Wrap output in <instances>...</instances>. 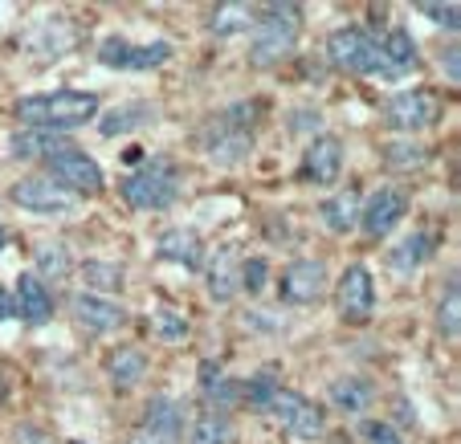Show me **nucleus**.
I'll list each match as a JSON object with an SVG mask.
<instances>
[{
  "label": "nucleus",
  "mask_w": 461,
  "mask_h": 444,
  "mask_svg": "<svg viewBox=\"0 0 461 444\" xmlns=\"http://www.w3.org/2000/svg\"><path fill=\"white\" fill-rule=\"evenodd\" d=\"M98 94L90 90H53V94H33L17 102V119L29 131H74L82 122H95Z\"/></svg>",
  "instance_id": "f257e3e1"
},
{
  "label": "nucleus",
  "mask_w": 461,
  "mask_h": 444,
  "mask_svg": "<svg viewBox=\"0 0 461 444\" xmlns=\"http://www.w3.org/2000/svg\"><path fill=\"white\" fill-rule=\"evenodd\" d=\"M261 114L258 102H241V106H229L225 114L204 127L201 143L209 151L212 164H241L245 155L253 151V119Z\"/></svg>",
  "instance_id": "f03ea898"
},
{
  "label": "nucleus",
  "mask_w": 461,
  "mask_h": 444,
  "mask_svg": "<svg viewBox=\"0 0 461 444\" xmlns=\"http://www.w3.org/2000/svg\"><path fill=\"white\" fill-rule=\"evenodd\" d=\"M122 200L140 212H164L180 196V172L172 159H148L119 183Z\"/></svg>",
  "instance_id": "7ed1b4c3"
},
{
  "label": "nucleus",
  "mask_w": 461,
  "mask_h": 444,
  "mask_svg": "<svg viewBox=\"0 0 461 444\" xmlns=\"http://www.w3.org/2000/svg\"><path fill=\"white\" fill-rule=\"evenodd\" d=\"M298 21H303V9L298 4H266L258 9V37H253L249 61L253 66H274V61L290 58L298 45Z\"/></svg>",
  "instance_id": "20e7f679"
},
{
  "label": "nucleus",
  "mask_w": 461,
  "mask_h": 444,
  "mask_svg": "<svg viewBox=\"0 0 461 444\" xmlns=\"http://www.w3.org/2000/svg\"><path fill=\"white\" fill-rule=\"evenodd\" d=\"M327 58H331L335 70L348 74H384V58H380V37L367 33L359 25L335 29L327 37Z\"/></svg>",
  "instance_id": "39448f33"
},
{
  "label": "nucleus",
  "mask_w": 461,
  "mask_h": 444,
  "mask_svg": "<svg viewBox=\"0 0 461 444\" xmlns=\"http://www.w3.org/2000/svg\"><path fill=\"white\" fill-rule=\"evenodd\" d=\"M266 412H270L290 436H298V440H319L322 428H327V416H322L319 404L298 395V392H290V387H278L274 400L266 404Z\"/></svg>",
  "instance_id": "423d86ee"
},
{
  "label": "nucleus",
  "mask_w": 461,
  "mask_h": 444,
  "mask_svg": "<svg viewBox=\"0 0 461 444\" xmlns=\"http://www.w3.org/2000/svg\"><path fill=\"white\" fill-rule=\"evenodd\" d=\"M45 167H50V180L61 183V192H70V196L103 192V167L78 147H66V151H58V155H50Z\"/></svg>",
  "instance_id": "0eeeda50"
},
{
  "label": "nucleus",
  "mask_w": 461,
  "mask_h": 444,
  "mask_svg": "<svg viewBox=\"0 0 461 444\" xmlns=\"http://www.w3.org/2000/svg\"><path fill=\"white\" fill-rule=\"evenodd\" d=\"M441 119V98L433 90H401L384 106V122L392 131H425Z\"/></svg>",
  "instance_id": "6e6552de"
},
{
  "label": "nucleus",
  "mask_w": 461,
  "mask_h": 444,
  "mask_svg": "<svg viewBox=\"0 0 461 444\" xmlns=\"http://www.w3.org/2000/svg\"><path fill=\"white\" fill-rule=\"evenodd\" d=\"M327 294V265L314 262V257H298L282 270L278 281V297L290 306H311Z\"/></svg>",
  "instance_id": "1a4fd4ad"
},
{
  "label": "nucleus",
  "mask_w": 461,
  "mask_h": 444,
  "mask_svg": "<svg viewBox=\"0 0 461 444\" xmlns=\"http://www.w3.org/2000/svg\"><path fill=\"white\" fill-rule=\"evenodd\" d=\"M167 58H172V45L167 41L131 45V41H122V37H106V41L98 45V61L111 66V70H159Z\"/></svg>",
  "instance_id": "9d476101"
},
{
  "label": "nucleus",
  "mask_w": 461,
  "mask_h": 444,
  "mask_svg": "<svg viewBox=\"0 0 461 444\" xmlns=\"http://www.w3.org/2000/svg\"><path fill=\"white\" fill-rule=\"evenodd\" d=\"M335 306H339L343 323L364 326L367 318H372V310H375V286H372V273H367L364 265H351V270H343L339 286H335Z\"/></svg>",
  "instance_id": "9b49d317"
},
{
  "label": "nucleus",
  "mask_w": 461,
  "mask_h": 444,
  "mask_svg": "<svg viewBox=\"0 0 461 444\" xmlns=\"http://www.w3.org/2000/svg\"><path fill=\"white\" fill-rule=\"evenodd\" d=\"M404 212H409V192L404 188H375L367 196V204L359 209V225H364L367 236H388L404 220Z\"/></svg>",
  "instance_id": "f8f14e48"
},
{
  "label": "nucleus",
  "mask_w": 461,
  "mask_h": 444,
  "mask_svg": "<svg viewBox=\"0 0 461 444\" xmlns=\"http://www.w3.org/2000/svg\"><path fill=\"white\" fill-rule=\"evenodd\" d=\"M9 196H13V204H21V209H29V212H45V217L74 209V196L61 192L50 175H29V180H17Z\"/></svg>",
  "instance_id": "ddd939ff"
},
{
  "label": "nucleus",
  "mask_w": 461,
  "mask_h": 444,
  "mask_svg": "<svg viewBox=\"0 0 461 444\" xmlns=\"http://www.w3.org/2000/svg\"><path fill=\"white\" fill-rule=\"evenodd\" d=\"M70 306H74V318H78L86 331H98V334L119 331V326L127 323V310L103 294H74Z\"/></svg>",
  "instance_id": "4468645a"
},
{
  "label": "nucleus",
  "mask_w": 461,
  "mask_h": 444,
  "mask_svg": "<svg viewBox=\"0 0 461 444\" xmlns=\"http://www.w3.org/2000/svg\"><path fill=\"white\" fill-rule=\"evenodd\" d=\"M343 172V143L335 135H319L303 155V175L314 183H335Z\"/></svg>",
  "instance_id": "2eb2a0df"
},
{
  "label": "nucleus",
  "mask_w": 461,
  "mask_h": 444,
  "mask_svg": "<svg viewBox=\"0 0 461 444\" xmlns=\"http://www.w3.org/2000/svg\"><path fill=\"white\" fill-rule=\"evenodd\" d=\"M17 314L33 326H45L53 318V294L45 289V281L37 273H21L17 278Z\"/></svg>",
  "instance_id": "dca6fc26"
},
{
  "label": "nucleus",
  "mask_w": 461,
  "mask_h": 444,
  "mask_svg": "<svg viewBox=\"0 0 461 444\" xmlns=\"http://www.w3.org/2000/svg\"><path fill=\"white\" fill-rule=\"evenodd\" d=\"M380 58H384V78H401L417 66V41L409 29H388L380 37Z\"/></svg>",
  "instance_id": "f3484780"
},
{
  "label": "nucleus",
  "mask_w": 461,
  "mask_h": 444,
  "mask_svg": "<svg viewBox=\"0 0 461 444\" xmlns=\"http://www.w3.org/2000/svg\"><path fill=\"white\" fill-rule=\"evenodd\" d=\"M143 432L156 436V440H164V444H176L180 432H184V408L176 400H167V395L151 400L148 412H143Z\"/></svg>",
  "instance_id": "a211bd4d"
},
{
  "label": "nucleus",
  "mask_w": 461,
  "mask_h": 444,
  "mask_svg": "<svg viewBox=\"0 0 461 444\" xmlns=\"http://www.w3.org/2000/svg\"><path fill=\"white\" fill-rule=\"evenodd\" d=\"M159 257L172 265H184V270H201L204 262V241L192 228H167L159 236Z\"/></svg>",
  "instance_id": "6ab92c4d"
},
{
  "label": "nucleus",
  "mask_w": 461,
  "mask_h": 444,
  "mask_svg": "<svg viewBox=\"0 0 461 444\" xmlns=\"http://www.w3.org/2000/svg\"><path fill=\"white\" fill-rule=\"evenodd\" d=\"M237 289H241V257H237L233 244H225V249H217V257L209 265V294L212 302H229Z\"/></svg>",
  "instance_id": "aec40b11"
},
{
  "label": "nucleus",
  "mask_w": 461,
  "mask_h": 444,
  "mask_svg": "<svg viewBox=\"0 0 461 444\" xmlns=\"http://www.w3.org/2000/svg\"><path fill=\"white\" fill-rule=\"evenodd\" d=\"M319 217H322V225L331 228V233H351V228L359 225V192H356V188L335 192L331 200H322Z\"/></svg>",
  "instance_id": "412c9836"
},
{
  "label": "nucleus",
  "mask_w": 461,
  "mask_h": 444,
  "mask_svg": "<svg viewBox=\"0 0 461 444\" xmlns=\"http://www.w3.org/2000/svg\"><path fill=\"white\" fill-rule=\"evenodd\" d=\"M9 147H13V159H50V155H58V151L74 147V143H66L53 131H17Z\"/></svg>",
  "instance_id": "4be33fe9"
},
{
  "label": "nucleus",
  "mask_w": 461,
  "mask_h": 444,
  "mask_svg": "<svg viewBox=\"0 0 461 444\" xmlns=\"http://www.w3.org/2000/svg\"><path fill=\"white\" fill-rule=\"evenodd\" d=\"M106 371H111V384L114 387H135L148 371V359H143L140 347H122L106 359Z\"/></svg>",
  "instance_id": "5701e85b"
},
{
  "label": "nucleus",
  "mask_w": 461,
  "mask_h": 444,
  "mask_svg": "<svg viewBox=\"0 0 461 444\" xmlns=\"http://www.w3.org/2000/svg\"><path fill=\"white\" fill-rule=\"evenodd\" d=\"M151 119H156V111H151L148 102H127V106H114V111L98 122V131H103L106 139H114V135H127V131H135V127H143V122H151Z\"/></svg>",
  "instance_id": "b1692460"
},
{
  "label": "nucleus",
  "mask_w": 461,
  "mask_h": 444,
  "mask_svg": "<svg viewBox=\"0 0 461 444\" xmlns=\"http://www.w3.org/2000/svg\"><path fill=\"white\" fill-rule=\"evenodd\" d=\"M372 400H375V387L367 384V379L348 375V379H335L331 384V404L339 412H351V416H356V412H364Z\"/></svg>",
  "instance_id": "393cba45"
},
{
  "label": "nucleus",
  "mask_w": 461,
  "mask_h": 444,
  "mask_svg": "<svg viewBox=\"0 0 461 444\" xmlns=\"http://www.w3.org/2000/svg\"><path fill=\"white\" fill-rule=\"evenodd\" d=\"M249 25H258V4H237V0L212 9V17H209V29L221 37L241 33V29H249Z\"/></svg>",
  "instance_id": "a878e982"
},
{
  "label": "nucleus",
  "mask_w": 461,
  "mask_h": 444,
  "mask_svg": "<svg viewBox=\"0 0 461 444\" xmlns=\"http://www.w3.org/2000/svg\"><path fill=\"white\" fill-rule=\"evenodd\" d=\"M188 444H229V416L225 412H204L192 420Z\"/></svg>",
  "instance_id": "bb28decb"
},
{
  "label": "nucleus",
  "mask_w": 461,
  "mask_h": 444,
  "mask_svg": "<svg viewBox=\"0 0 461 444\" xmlns=\"http://www.w3.org/2000/svg\"><path fill=\"white\" fill-rule=\"evenodd\" d=\"M437 331H441L449 342L457 339V331H461V294H457V281H449L441 306H437Z\"/></svg>",
  "instance_id": "cd10ccee"
},
{
  "label": "nucleus",
  "mask_w": 461,
  "mask_h": 444,
  "mask_svg": "<svg viewBox=\"0 0 461 444\" xmlns=\"http://www.w3.org/2000/svg\"><path fill=\"white\" fill-rule=\"evenodd\" d=\"M429 249H433L429 233H412L409 241H401L392 249V265H396V270H417V265L429 257Z\"/></svg>",
  "instance_id": "c85d7f7f"
},
{
  "label": "nucleus",
  "mask_w": 461,
  "mask_h": 444,
  "mask_svg": "<svg viewBox=\"0 0 461 444\" xmlns=\"http://www.w3.org/2000/svg\"><path fill=\"white\" fill-rule=\"evenodd\" d=\"M384 164L401 167V172H409V167H425L429 147H420V143H388V147H384Z\"/></svg>",
  "instance_id": "c756f323"
},
{
  "label": "nucleus",
  "mask_w": 461,
  "mask_h": 444,
  "mask_svg": "<svg viewBox=\"0 0 461 444\" xmlns=\"http://www.w3.org/2000/svg\"><path fill=\"white\" fill-rule=\"evenodd\" d=\"M151 326H156V334H159V339H167V342L188 339V318H184V314H176V310H156V314H151Z\"/></svg>",
  "instance_id": "7c9ffc66"
},
{
  "label": "nucleus",
  "mask_w": 461,
  "mask_h": 444,
  "mask_svg": "<svg viewBox=\"0 0 461 444\" xmlns=\"http://www.w3.org/2000/svg\"><path fill=\"white\" fill-rule=\"evenodd\" d=\"M37 265H41L45 278H66L70 273V253H66V244H45L37 253Z\"/></svg>",
  "instance_id": "2f4dec72"
},
{
  "label": "nucleus",
  "mask_w": 461,
  "mask_h": 444,
  "mask_svg": "<svg viewBox=\"0 0 461 444\" xmlns=\"http://www.w3.org/2000/svg\"><path fill=\"white\" fill-rule=\"evenodd\" d=\"M282 384H274V375H258V379H249V384H245V400L253 404V408H261L266 412V404L274 400V392H278Z\"/></svg>",
  "instance_id": "473e14b6"
},
{
  "label": "nucleus",
  "mask_w": 461,
  "mask_h": 444,
  "mask_svg": "<svg viewBox=\"0 0 461 444\" xmlns=\"http://www.w3.org/2000/svg\"><path fill=\"white\" fill-rule=\"evenodd\" d=\"M266 262L261 257H249V262H241V289L245 294H261L266 289Z\"/></svg>",
  "instance_id": "72a5a7b5"
},
{
  "label": "nucleus",
  "mask_w": 461,
  "mask_h": 444,
  "mask_svg": "<svg viewBox=\"0 0 461 444\" xmlns=\"http://www.w3.org/2000/svg\"><path fill=\"white\" fill-rule=\"evenodd\" d=\"M364 440L367 444H404L401 432H396L388 420H364Z\"/></svg>",
  "instance_id": "f704fd0d"
},
{
  "label": "nucleus",
  "mask_w": 461,
  "mask_h": 444,
  "mask_svg": "<svg viewBox=\"0 0 461 444\" xmlns=\"http://www.w3.org/2000/svg\"><path fill=\"white\" fill-rule=\"evenodd\" d=\"M420 13H425V17H433L437 25H445L449 33H457V25H461V9H457V4H420Z\"/></svg>",
  "instance_id": "c9c22d12"
},
{
  "label": "nucleus",
  "mask_w": 461,
  "mask_h": 444,
  "mask_svg": "<svg viewBox=\"0 0 461 444\" xmlns=\"http://www.w3.org/2000/svg\"><path fill=\"white\" fill-rule=\"evenodd\" d=\"M86 281L90 286L114 289V286H122V270L119 265H86Z\"/></svg>",
  "instance_id": "e433bc0d"
},
{
  "label": "nucleus",
  "mask_w": 461,
  "mask_h": 444,
  "mask_svg": "<svg viewBox=\"0 0 461 444\" xmlns=\"http://www.w3.org/2000/svg\"><path fill=\"white\" fill-rule=\"evenodd\" d=\"M445 70H449V82L457 86V82H461V70H457V45H453L449 53H445Z\"/></svg>",
  "instance_id": "4c0bfd02"
},
{
  "label": "nucleus",
  "mask_w": 461,
  "mask_h": 444,
  "mask_svg": "<svg viewBox=\"0 0 461 444\" xmlns=\"http://www.w3.org/2000/svg\"><path fill=\"white\" fill-rule=\"evenodd\" d=\"M17 444H50V440H45L37 428H21V432H17Z\"/></svg>",
  "instance_id": "58836bf2"
},
{
  "label": "nucleus",
  "mask_w": 461,
  "mask_h": 444,
  "mask_svg": "<svg viewBox=\"0 0 461 444\" xmlns=\"http://www.w3.org/2000/svg\"><path fill=\"white\" fill-rule=\"evenodd\" d=\"M5 318H13V302H9V294H0V323Z\"/></svg>",
  "instance_id": "ea45409f"
},
{
  "label": "nucleus",
  "mask_w": 461,
  "mask_h": 444,
  "mask_svg": "<svg viewBox=\"0 0 461 444\" xmlns=\"http://www.w3.org/2000/svg\"><path fill=\"white\" fill-rule=\"evenodd\" d=\"M131 444H164V440H156V436H148V432H143V428H140V432L131 436Z\"/></svg>",
  "instance_id": "a19ab883"
},
{
  "label": "nucleus",
  "mask_w": 461,
  "mask_h": 444,
  "mask_svg": "<svg viewBox=\"0 0 461 444\" xmlns=\"http://www.w3.org/2000/svg\"><path fill=\"white\" fill-rule=\"evenodd\" d=\"M5 244H9V233H5V228H0V253H5Z\"/></svg>",
  "instance_id": "79ce46f5"
}]
</instances>
